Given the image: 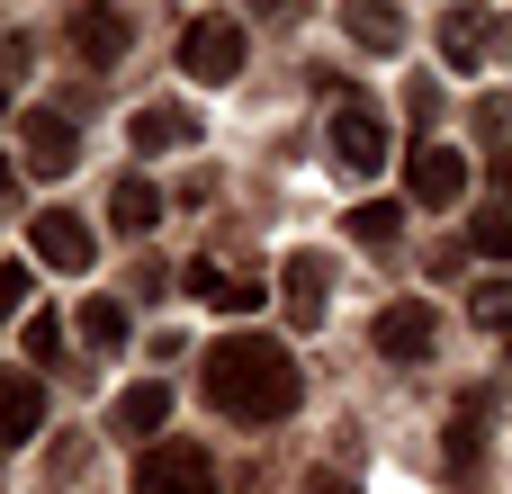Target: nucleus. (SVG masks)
<instances>
[{"label": "nucleus", "mask_w": 512, "mask_h": 494, "mask_svg": "<svg viewBox=\"0 0 512 494\" xmlns=\"http://www.w3.org/2000/svg\"><path fill=\"white\" fill-rule=\"evenodd\" d=\"M198 387H207V405L234 414V423H279V414H297V396H306L297 351L270 342V333H234V342H216V351L198 360Z\"/></svg>", "instance_id": "1"}, {"label": "nucleus", "mask_w": 512, "mask_h": 494, "mask_svg": "<svg viewBox=\"0 0 512 494\" xmlns=\"http://www.w3.org/2000/svg\"><path fill=\"white\" fill-rule=\"evenodd\" d=\"M135 494H216V468L198 441H153L135 459Z\"/></svg>", "instance_id": "2"}, {"label": "nucleus", "mask_w": 512, "mask_h": 494, "mask_svg": "<svg viewBox=\"0 0 512 494\" xmlns=\"http://www.w3.org/2000/svg\"><path fill=\"white\" fill-rule=\"evenodd\" d=\"M180 72L189 81H234L243 72V27L234 18H189L180 27Z\"/></svg>", "instance_id": "3"}, {"label": "nucleus", "mask_w": 512, "mask_h": 494, "mask_svg": "<svg viewBox=\"0 0 512 494\" xmlns=\"http://www.w3.org/2000/svg\"><path fill=\"white\" fill-rule=\"evenodd\" d=\"M324 144H333V171H342V180H369V171L387 162V126H378V108H360V99L333 108V135H324Z\"/></svg>", "instance_id": "4"}, {"label": "nucleus", "mask_w": 512, "mask_h": 494, "mask_svg": "<svg viewBox=\"0 0 512 494\" xmlns=\"http://www.w3.org/2000/svg\"><path fill=\"white\" fill-rule=\"evenodd\" d=\"M63 45H72L90 72H108V63L126 54V9H108V0H72V9H63Z\"/></svg>", "instance_id": "5"}, {"label": "nucleus", "mask_w": 512, "mask_h": 494, "mask_svg": "<svg viewBox=\"0 0 512 494\" xmlns=\"http://www.w3.org/2000/svg\"><path fill=\"white\" fill-rule=\"evenodd\" d=\"M18 144H27V171H36V180H63V171L81 162V126L54 117V108H27V117H18Z\"/></svg>", "instance_id": "6"}, {"label": "nucleus", "mask_w": 512, "mask_h": 494, "mask_svg": "<svg viewBox=\"0 0 512 494\" xmlns=\"http://www.w3.org/2000/svg\"><path fill=\"white\" fill-rule=\"evenodd\" d=\"M405 198H414V207H459V198H468V153L423 144V153H414V171H405Z\"/></svg>", "instance_id": "7"}, {"label": "nucleus", "mask_w": 512, "mask_h": 494, "mask_svg": "<svg viewBox=\"0 0 512 494\" xmlns=\"http://www.w3.org/2000/svg\"><path fill=\"white\" fill-rule=\"evenodd\" d=\"M324 288H333L324 252H288V261H279V306H288V324H297V333H315V324H324Z\"/></svg>", "instance_id": "8"}, {"label": "nucleus", "mask_w": 512, "mask_h": 494, "mask_svg": "<svg viewBox=\"0 0 512 494\" xmlns=\"http://www.w3.org/2000/svg\"><path fill=\"white\" fill-rule=\"evenodd\" d=\"M27 234H36V261H45V270H90V261H99V243H90V225H81L72 207H45Z\"/></svg>", "instance_id": "9"}, {"label": "nucleus", "mask_w": 512, "mask_h": 494, "mask_svg": "<svg viewBox=\"0 0 512 494\" xmlns=\"http://www.w3.org/2000/svg\"><path fill=\"white\" fill-rule=\"evenodd\" d=\"M432 342H441V324H432L423 297H405V306L378 315V351H387V360H432Z\"/></svg>", "instance_id": "10"}, {"label": "nucleus", "mask_w": 512, "mask_h": 494, "mask_svg": "<svg viewBox=\"0 0 512 494\" xmlns=\"http://www.w3.org/2000/svg\"><path fill=\"white\" fill-rule=\"evenodd\" d=\"M36 423H45V387L27 369H0V450L36 441Z\"/></svg>", "instance_id": "11"}, {"label": "nucleus", "mask_w": 512, "mask_h": 494, "mask_svg": "<svg viewBox=\"0 0 512 494\" xmlns=\"http://www.w3.org/2000/svg\"><path fill=\"white\" fill-rule=\"evenodd\" d=\"M180 288H189V297H198V306H225V315H252V306H261V297H270V288H261V279H225V270H216V261H189V270H180Z\"/></svg>", "instance_id": "12"}, {"label": "nucleus", "mask_w": 512, "mask_h": 494, "mask_svg": "<svg viewBox=\"0 0 512 494\" xmlns=\"http://www.w3.org/2000/svg\"><path fill=\"white\" fill-rule=\"evenodd\" d=\"M108 423H117L126 441H153V432L171 423V387H162V378H135V387L108 405Z\"/></svg>", "instance_id": "13"}, {"label": "nucleus", "mask_w": 512, "mask_h": 494, "mask_svg": "<svg viewBox=\"0 0 512 494\" xmlns=\"http://www.w3.org/2000/svg\"><path fill=\"white\" fill-rule=\"evenodd\" d=\"M342 27H351V45H369V54H396V45H405V9H396V0H342Z\"/></svg>", "instance_id": "14"}, {"label": "nucleus", "mask_w": 512, "mask_h": 494, "mask_svg": "<svg viewBox=\"0 0 512 494\" xmlns=\"http://www.w3.org/2000/svg\"><path fill=\"white\" fill-rule=\"evenodd\" d=\"M126 144H135V153H171V144H198V117H189V108H171V99H162V108H135Z\"/></svg>", "instance_id": "15"}, {"label": "nucleus", "mask_w": 512, "mask_h": 494, "mask_svg": "<svg viewBox=\"0 0 512 494\" xmlns=\"http://www.w3.org/2000/svg\"><path fill=\"white\" fill-rule=\"evenodd\" d=\"M108 216H117L126 234H153V225H162V189H153L144 171H117V189H108Z\"/></svg>", "instance_id": "16"}, {"label": "nucleus", "mask_w": 512, "mask_h": 494, "mask_svg": "<svg viewBox=\"0 0 512 494\" xmlns=\"http://www.w3.org/2000/svg\"><path fill=\"white\" fill-rule=\"evenodd\" d=\"M441 54H450V72H477L486 63V18L477 9H450L441 18Z\"/></svg>", "instance_id": "17"}, {"label": "nucleus", "mask_w": 512, "mask_h": 494, "mask_svg": "<svg viewBox=\"0 0 512 494\" xmlns=\"http://www.w3.org/2000/svg\"><path fill=\"white\" fill-rule=\"evenodd\" d=\"M342 225H351V243H360V252H387V243H396V225H405V207H396V198H360Z\"/></svg>", "instance_id": "18"}, {"label": "nucleus", "mask_w": 512, "mask_h": 494, "mask_svg": "<svg viewBox=\"0 0 512 494\" xmlns=\"http://www.w3.org/2000/svg\"><path fill=\"white\" fill-rule=\"evenodd\" d=\"M81 342H90V351H117V342H126V306H117V297H90V306H81Z\"/></svg>", "instance_id": "19"}, {"label": "nucleus", "mask_w": 512, "mask_h": 494, "mask_svg": "<svg viewBox=\"0 0 512 494\" xmlns=\"http://www.w3.org/2000/svg\"><path fill=\"white\" fill-rule=\"evenodd\" d=\"M477 414H486V396H459V414H450V468L459 477L477 468Z\"/></svg>", "instance_id": "20"}, {"label": "nucleus", "mask_w": 512, "mask_h": 494, "mask_svg": "<svg viewBox=\"0 0 512 494\" xmlns=\"http://www.w3.org/2000/svg\"><path fill=\"white\" fill-rule=\"evenodd\" d=\"M468 243H477L486 261H512V207H504V198H495V207H486V216L468 225Z\"/></svg>", "instance_id": "21"}, {"label": "nucleus", "mask_w": 512, "mask_h": 494, "mask_svg": "<svg viewBox=\"0 0 512 494\" xmlns=\"http://www.w3.org/2000/svg\"><path fill=\"white\" fill-rule=\"evenodd\" d=\"M27 360H63V324L54 315H27Z\"/></svg>", "instance_id": "22"}, {"label": "nucleus", "mask_w": 512, "mask_h": 494, "mask_svg": "<svg viewBox=\"0 0 512 494\" xmlns=\"http://www.w3.org/2000/svg\"><path fill=\"white\" fill-rule=\"evenodd\" d=\"M18 297H27V270H18V261H0V315H18Z\"/></svg>", "instance_id": "23"}, {"label": "nucleus", "mask_w": 512, "mask_h": 494, "mask_svg": "<svg viewBox=\"0 0 512 494\" xmlns=\"http://www.w3.org/2000/svg\"><path fill=\"white\" fill-rule=\"evenodd\" d=\"M495 198L512 207V153H495Z\"/></svg>", "instance_id": "24"}, {"label": "nucleus", "mask_w": 512, "mask_h": 494, "mask_svg": "<svg viewBox=\"0 0 512 494\" xmlns=\"http://www.w3.org/2000/svg\"><path fill=\"white\" fill-rule=\"evenodd\" d=\"M0 189H9V162H0Z\"/></svg>", "instance_id": "25"}, {"label": "nucleus", "mask_w": 512, "mask_h": 494, "mask_svg": "<svg viewBox=\"0 0 512 494\" xmlns=\"http://www.w3.org/2000/svg\"><path fill=\"white\" fill-rule=\"evenodd\" d=\"M0 117H9V99H0Z\"/></svg>", "instance_id": "26"}]
</instances>
